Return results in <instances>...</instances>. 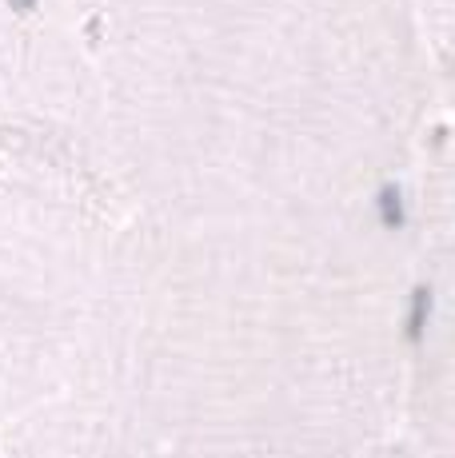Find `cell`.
<instances>
[{
  "instance_id": "obj_1",
  "label": "cell",
  "mask_w": 455,
  "mask_h": 458,
  "mask_svg": "<svg viewBox=\"0 0 455 458\" xmlns=\"http://www.w3.org/2000/svg\"><path fill=\"white\" fill-rule=\"evenodd\" d=\"M104 267L64 399L136 458H356L399 435L404 292L336 243Z\"/></svg>"
},
{
  "instance_id": "obj_2",
  "label": "cell",
  "mask_w": 455,
  "mask_h": 458,
  "mask_svg": "<svg viewBox=\"0 0 455 458\" xmlns=\"http://www.w3.org/2000/svg\"><path fill=\"white\" fill-rule=\"evenodd\" d=\"M100 284L73 219L0 208V430L68 394Z\"/></svg>"
},
{
  "instance_id": "obj_3",
  "label": "cell",
  "mask_w": 455,
  "mask_h": 458,
  "mask_svg": "<svg viewBox=\"0 0 455 458\" xmlns=\"http://www.w3.org/2000/svg\"><path fill=\"white\" fill-rule=\"evenodd\" d=\"M0 458H136L73 399L48 403L37 415L0 430Z\"/></svg>"
},
{
  "instance_id": "obj_4",
  "label": "cell",
  "mask_w": 455,
  "mask_h": 458,
  "mask_svg": "<svg viewBox=\"0 0 455 458\" xmlns=\"http://www.w3.org/2000/svg\"><path fill=\"white\" fill-rule=\"evenodd\" d=\"M356 458H424V454L411 451L404 438H388V443L372 446V451H364V454H356Z\"/></svg>"
},
{
  "instance_id": "obj_5",
  "label": "cell",
  "mask_w": 455,
  "mask_h": 458,
  "mask_svg": "<svg viewBox=\"0 0 455 458\" xmlns=\"http://www.w3.org/2000/svg\"><path fill=\"white\" fill-rule=\"evenodd\" d=\"M32 4V0H16V8H29Z\"/></svg>"
}]
</instances>
